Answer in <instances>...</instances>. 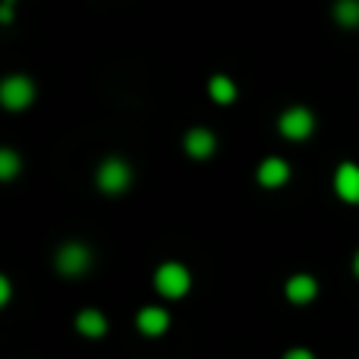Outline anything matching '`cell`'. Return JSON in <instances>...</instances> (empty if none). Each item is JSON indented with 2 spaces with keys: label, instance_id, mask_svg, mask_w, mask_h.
<instances>
[{
  "label": "cell",
  "instance_id": "obj_12",
  "mask_svg": "<svg viewBox=\"0 0 359 359\" xmlns=\"http://www.w3.org/2000/svg\"><path fill=\"white\" fill-rule=\"evenodd\" d=\"M208 95L217 101V104H233V98H236V86H233V79H227V76H211V82H208Z\"/></svg>",
  "mask_w": 359,
  "mask_h": 359
},
{
  "label": "cell",
  "instance_id": "obj_9",
  "mask_svg": "<svg viewBox=\"0 0 359 359\" xmlns=\"http://www.w3.org/2000/svg\"><path fill=\"white\" fill-rule=\"evenodd\" d=\"M290 180V164L280 161V158H268V161L259 164V183L274 189V186H284Z\"/></svg>",
  "mask_w": 359,
  "mask_h": 359
},
{
  "label": "cell",
  "instance_id": "obj_11",
  "mask_svg": "<svg viewBox=\"0 0 359 359\" xmlns=\"http://www.w3.org/2000/svg\"><path fill=\"white\" fill-rule=\"evenodd\" d=\"M76 331H82L86 337H104L107 331V318L98 309H82L76 316Z\"/></svg>",
  "mask_w": 359,
  "mask_h": 359
},
{
  "label": "cell",
  "instance_id": "obj_15",
  "mask_svg": "<svg viewBox=\"0 0 359 359\" xmlns=\"http://www.w3.org/2000/svg\"><path fill=\"white\" fill-rule=\"evenodd\" d=\"M6 303H10V280L0 278V306H6Z\"/></svg>",
  "mask_w": 359,
  "mask_h": 359
},
{
  "label": "cell",
  "instance_id": "obj_13",
  "mask_svg": "<svg viewBox=\"0 0 359 359\" xmlns=\"http://www.w3.org/2000/svg\"><path fill=\"white\" fill-rule=\"evenodd\" d=\"M334 19L344 25V29H359V0H337Z\"/></svg>",
  "mask_w": 359,
  "mask_h": 359
},
{
  "label": "cell",
  "instance_id": "obj_3",
  "mask_svg": "<svg viewBox=\"0 0 359 359\" xmlns=\"http://www.w3.org/2000/svg\"><path fill=\"white\" fill-rule=\"evenodd\" d=\"M54 262H57V271L60 274L79 278V274H86L88 268H92V249L82 246V243H67V246H60Z\"/></svg>",
  "mask_w": 359,
  "mask_h": 359
},
{
  "label": "cell",
  "instance_id": "obj_6",
  "mask_svg": "<svg viewBox=\"0 0 359 359\" xmlns=\"http://www.w3.org/2000/svg\"><path fill=\"white\" fill-rule=\"evenodd\" d=\"M334 189L344 202L359 205V168L356 164H341L334 174Z\"/></svg>",
  "mask_w": 359,
  "mask_h": 359
},
{
  "label": "cell",
  "instance_id": "obj_18",
  "mask_svg": "<svg viewBox=\"0 0 359 359\" xmlns=\"http://www.w3.org/2000/svg\"><path fill=\"white\" fill-rule=\"evenodd\" d=\"M353 271H356V278H359V252H356V259H353Z\"/></svg>",
  "mask_w": 359,
  "mask_h": 359
},
{
  "label": "cell",
  "instance_id": "obj_4",
  "mask_svg": "<svg viewBox=\"0 0 359 359\" xmlns=\"http://www.w3.org/2000/svg\"><path fill=\"white\" fill-rule=\"evenodd\" d=\"M278 130H280V136L299 142V139L312 136V130H316V117H312V111H306V107H290V111L280 114Z\"/></svg>",
  "mask_w": 359,
  "mask_h": 359
},
{
  "label": "cell",
  "instance_id": "obj_10",
  "mask_svg": "<svg viewBox=\"0 0 359 359\" xmlns=\"http://www.w3.org/2000/svg\"><path fill=\"white\" fill-rule=\"evenodd\" d=\"M168 325H170V316L164 309H158V306H145V309L139 312V331H142V334H149V337L164 334V331H168Z\"/></svg>",
  "mask_w": 359,
  "mask_h": 359
},
{
  "label": "cell",
  "instance_id": "obj_1",
  "mask_svg": "<svg viewBox=\"0 0 359 359\" xmlns=\"http://www.w3.org/2000/svg\"><path fill=\"white\" fill-rule=\"evenodd\" d=\"M189 284H192V278H189V271H186L180 262H168V265H161L155 271L158 293H161V297H168V299H180L186 290H189Z\"/></svg>",
  "mask_w": 359,
  "mask_h": 359
},
{
  "label": "cell",
  "instance_id": "obj_2",
  "mask_svg": "<svg viewBox=\"0 0 359 359\" xmlns=\"http://www.w3.org/2000/svg\"><path fill=\"white\" fill-rule=\"evenodd\" d=\"M0 101L6 111H25L35 101V86L29 76H6L0 86Z\"/></svg>",
  "mask_w": 359,
  "mask_h": 359
},
{
  "label": "cell",
  "instance_id": "obj_5",
  "mask_svg": "<svg viewBox=\"0 0 359 359\" xmlns=\"http://www.w3.org/2000/svg\"><path fill=\"white\" fill-rule=\"evenodd\" d=\"M130 180H133V170H130V164H126L123 158H107V161L98 168V186H101V192H111V196H117V192H123L126 186H130Z\"/></svg>",
  "mask_w": 359,
  "mask_h": 359
},
{
  "label": "cell",
  "instance_id": "obj_17",
  "mask_svg": "<svg viewBox=\"0 0 359 359\" xmlns=\"http://www.w3.org/2000/svg\"><path fill=\"white\" fill-rule=\"evenodd\" d=\"M13 4H16V0H4V6H0V19H4V22L13 19Z\"/></svg>",
  "mask_w": 359,
  "mask_h": 359
},
{
  "label": "cell",
  "instance_id": "obj_16",
  "mask_svg": "<svg viewBox=\"0 0 359 359\" xmlns=\"http://www.w3.org/2000/svg\"><path fill=\"white\" fill-rule=\"evenodd\" d=\"M284 359H316L309 353V350H303V347H297V350H287V356Z\"/></svg>",
  "mask_w": 359,
  "mask_h": 359
},
{
  "label": "cell",
  "instance_id": "obj_7",
  "mask_svg": "<svg viewBox=\"0 0 359 359\" xmlns=\"http://www.w3.org/2000/svg\"><path fill=\"white\" fill-rule=\"evenodd\" d=\"M183 145H186V151H189L192 158L205 161V158L215 155L217 139H215V133H211V130H205V126H196V130L186 133V142H183Z\"/></svg>",
  "mask_w": 359,
  "mask_h": 359
},
{
  "label": "cell",
  "instance_id": "obj_14",
  "mask_svg": "<svg viewBox=\"0 0 359 359\" xmlns=\"http://www.w3.org/2000/svg\"><path fill=\"white\" fill-rule=\"evenodd\" d=\"M19 170V155L13 149H4L0 151V180H13Z\"/></svg>",
  "mask_w": 359,
  "mask_h": 359
},
{
  "label": "cell",
  "instance_id": "obj_8",
  "mask_svg": "<svg viewBox=\"0 0 359 359\" xmlns=\"http://www.w3.org/2000/svg\"><path fill=\"white\" fill-rule=\"evenodd\" d=\"M316 293H318V284H316V278H312V274H297V278L287 280V299H290V303H297V306L312 303V299H316Z\"/></svg>",
  "mask_w": 359,
  "mask_h": 359
}]
</instances>
